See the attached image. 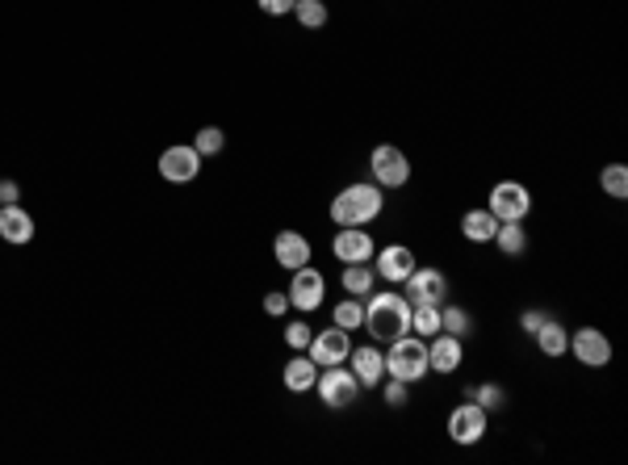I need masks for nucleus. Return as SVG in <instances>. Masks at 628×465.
<instances>
[{"label":"nucleus","mask_w":628,"mask_h":465,"mask_svg":"<svg viewBox=\"0 0 628 465\" xmlns=\"http://www.w3.org/2000/svg\"><path fill=\"white\" fill-rule=\"evenodd\" d=\"M365 327L378 344H394L410 332V302L407 293H378L365 306Z\"/></svg>","instance_id":"1"},{"label":"nucleus","mask_w":628,"mask_h":465,"mask_svg":"<svg viewBox=\"0 0 628 465\" xmlns=\"http://www.w3.org/2000/svg\"><path fill=\"white\" fill-rule=\"evenodd\" d=\"M381 210H386L381 185L361 180V185H348V189L336 193V202H331V222H336V227H369Z\"/></svg>","instance_id":"2"},{"label":"nucleus","mask_w":628,"mask_h":465,"mask_svg":"<svg viewBox=\"0 0 628 465\" xmlns=\"http://www.w3.org/2000/svg\"><path fill=\"white\" fill-rule=\"evenodd\" d=\"M427 373H432L427 369V340L407 332L402 340L390 344V352H386V378H398V381H407V386H415Z\"/></svg>","instance_id":"3"},{"label":"nucleus","mask_w":628,"mask_h":465,"mask_svg":"<svg viewBox=\"0 0 628 465\" xmlns=\"http://www.w3.org/2000/svg\"><path fill=\"white\" fill-rule=\"evenodd\" d=\"M369 168H373V180H378L381 189H402L410 180V160L407 151L394 143H381L373 147V156H369Z\"/></svg>","instance_id":"4"},{"label":"nucleus","mask_w":628,"mask_h":465,"mask_svg":"<svg viewBox=\"0 0 628 465\" xmlns=\"http://www.w3.org/2000/svg\"><path fill=\"white\" fill-rule=\"evenodd\" d=\"M486 202H490L486 210H490L498 222H524L528 210H532V193H528L520 180H498Z\"/></svg>","instance_id":"5"},{"label":"nucleus","mask_w":628,"mask_h":465,"mask_svg":"<svg viewBox=\"0 0 628 465\" xmlns=\"http://www.w3.org/2000/svg\"><path fill=\"white\" fill-rule=\"evenodd\" d=\"M319 398L327 403L331 411H344L356 403V390H361V381H356V373L352 369H344V365H331V369H319Z\"/></svg>","instance_id":"6"},{"label":"nucleus","mask_w":628,"mask_h":465,"mask_svg":"<svg viewBox=\"0 0 628 465\" xmlns=\"http://www.w3.org/2000/svg\"><path fill=\"white\" fill-rule=\"evenodd\" d=\"M570 352H574V361L586 365V369H603V365L612 361V340L600 327H578L570 335Z\"/></svg>","instance_id":"7"},{"label":"nucleus","mask_w":628,"mask_h":465,"mask_svg":"<svg viewBox=\"0 0 628 465\" xmlns=\"http://www.w3.org/2000/svg\"><path fill=\"white\" fill-rule=\"evenodd\" d=\"M322 298H327V281H322L319 269H310V264L293 269V281H290V306H298V310L306 315V310H319Z\"/></svg>","instance_id":"8"},{"label":"nucleus","mask_w":628,"mask_h":465,"mask_svg":"<svg viewBox=\"0 0 628 465\" xmlns=\"http://www.w3.org/2000/svg\"><path fill=\"white\" fill-rule=\"evenodd\" d=\"M402 290H407V302L410 306H415V302L440 306L444 298H449V277L440 273V269H419V264H415V273L402 281Z\"/></svg>","instance_id":"9"},{"label":"nucleus","mask_w":628,"mask_h":465,"mask_svg":"<svg viewBox=\"0 0 628 465\" xmlns=\"http://www.w3.org/2000/svg\"><path fill=\"white\" fill-rule=\"evenodd\" d=\"M352 352V335L344 327H327L322 335H310V361L319 365V369H331V365H344Z\"/></svg>","instance_id":"10"},{"label":"nucleus","mask_w":628,"mask_h":465,"mask_svg":"<svg viewBox=\"0 0 628 465\" xmlns=\"http://www.w3.org/2000/svg\"><path fill=\"white\" fill-rule=\"evenodd\" d=\"M197 172H202V156H197V147H185L176 143L168 147L160 156V176L163 180H172V185H189V180H197Z\"/></svg>","instance_id":"11"},{"label":"nucleus","mask_w":628,"mask_h":465,"mask_svg":"<svg viewBox=\"0 0 628 465\" xmlns=\"http://www.w3.org/2000/svg\"><path fill=\"white\" fill-rule=\"evenodd\" d=\"M449 437H453V445H478V440L486 437V411L473 403V398H465L461 407H453V415H449Z\"/></svg>","instance_id":"12"},{"label":"nucleus","mask_w":628,"mask_h":465,"mask_svg":"<svg viewBox=\"0 0 628 465\" xmlns=\"http://www.w3.org/2000/svg\"><path fill=\"white\" fill-rule=\"evenodd\" d=\"M373 273L386 277L390 285H402L410 273H415V252L402 244H390L381 247V252H373Z\"/></svg>","instance_id":"13"},{"label":"nucleus","mask_w":628,"mask_h":465,"mask_svg":"<svg viewBox=\"0 0 628 465\" xmlns=\"http://www.w3.org/2000/svg\"><path fill=\"white\" fill-rule=\"evenodd\" d=\"M331 252L344 264H365V261H373L378 247H373V235L365 227H339V235L331 239Z\"/></svg>","instance_id":"14"},{"label":"nucleus","mask_w":628,"mask_h":465,"mask_svg":"<svg viewBox=\"0 0 628 465\" xmlns=\"http://www.w3.org/2000/svg\"><path fill=\"white\" fill-rule=\"evenodd\" d=\"M465 361V344L449 332H436L427 340V369H436V373H457Z\"/></svg>","instance_id":"15"},{"label":"nucleus","mask_w":628,"mask_h":465,"mask_svg":"<svg viewBox=\"0 0 628 465\" xmlns=\"http://www.w3.org/2000/svg\"><path fill=\"white\" fill-rule=\"evenodd\" d=\"M348 361H352V373H356V381H361V386H369V390L386 381V352H378V349H369V344H365V349H352Z\"/></svg>","instance_id":"16"},{"label":"nucleus","mask_w":628,"mask_h":465,"mask_svg":"<svg viewBox=\"0 0 628 465\" xmlns=\"http://www.w3.org/2000/svg\"><path fill=\"white\" fill-rule=\"evenodd\" d=\"M273 261L281 264V269H302V264H310V239L298 231H281L277 244H273Z\"/></svg>","instance_id":"17"},{"label":"nucleus","mask_w":628,"mask_h":465,"mask_svg":"<svg viewBox=\"0 0 628 465\" xmlns=\"http://www.w3.org/2000/svg\"><path fill=\"white\" fill-rule=\"evenodd\" d=\"M0 239H4V244H17V247L34 239V219H29L17 202L0 205Z\"/></svg>","instance_id":"18"},{"label":"nucleus","mask_w":628,"mask_h":465,"mask_svg":"<svg viewBox=\"0 0 628 465\" xmlns=\"http://www.w3.org/2000/svg\"><path fill=\"white\" fill-rule=\"evenodd\" d=\"M498 231V219L490 210H465L461 214V235H465L469 244H490Z\"/></svg>","instance_id":"19"},{"label":"nucleus","mask_w":628,"mask_h":465,"mask_svg":"<svg viewBox=\"0 0 628 465\" xmlns=\"http://www.w3.org/2000/svg\"><path fill=\"white\" fill-rule=\"evenodd\" d=\"M532 340H537V349H541L545 357H553V361L570 352V332H566L557 319H545L541 327H537V335H532Z\"/></svg>","instance_id":"20"},{"label":"nucleus","mask_w":628,"mask_h":465,"mask_svg":"<svg viewBox=\"0 0 628 465\" xmlns=\"http://www.w3.org/2000/svg\"><path fill=\"white\" fill-rule=\"evenodd\" d=\"M314 381H319V365L298 352V357L285 365V386H290L293 394H306V390H314Z\"/></svg>","instance_id":"21"},{"label":"nucleus","mask_w":628,"mask_h":465,"mask_svg":"<svg viewBox=\"0 0 628 465\" xmlns=\"http://www.w3.org/2000/svg\"><path fill=\"white\" fill-rule=\"evenodd\" d=\"M490 244H498V252L503 256H524V247H528V231H524V222H498V231Z\"/></svg>","instance_id":"22"},{"label":"nucleus","mask_w":628,"mask_h":465,"mask_svg":"<svg viewBox=\"0 0 628 465\" xmlns=\"http://www.w3.org/2000/svg\"><path fill=\"white\" fill-rule=\"evenodd\" d=\"M373 281H378V273L369 269V261L344 269V290H348V298H369V293H373Z\"/></svg>","instance_id":"23"},{"label":"nucleus","mask_w":628,"mask_h":465,"mask_svg":"<svg viewBox=\"0 0 628 465\" xmlns=\"http://www.w3.org/2000/svg\"><path fill=\"white\" fill-rule=\"evenodd\" d=\"M465 398H473V403H478V407H482L486 415H490V411H503V407H507V390H503L498 381H482V386H469Z\"/></svg>","instance_id":"24"},{"label":"nucleus","mask_w":628,"mask_h":465,"mask_svg":"<svg viewBox=\"0 0 628 465\" xmlns=\"http://www.w3.org/2000/svg\"><path fill=\"white\" fill-rule=\"evenodd\" d=\"M410 332L432 340V335L440 332V306H432V302H415V306H410Z\"/></svg>","instance_id":"25"},{"label":"nucleus","mask_w":628,"mask_h":465,"mask_svg":"<svg viewBox=\"0 0 628 465\" xmlns=\"http://www.w3.org/2000/svg\"><path fill=\"white\" fill-rule=\"evenodd\" d=\"M440 332L457 335V340H465L473 332V319H469L465 306H440Z\"/></svg>","instance_id":"26"},{"label":"nucleus","mask_w":628,"mask_h":465,"mask_svg":"<svg viewBox=\"0 0 628 465\" xmlns=\"http://www.w3.org/2000/svg\"><path fill=\"white\" fill-rule=\"evenodd\" d=\"M600 189L608 193V197H616V202H624L628 197V164H608L600 172Z\"/></svg>","instance_id":"27"},{"label":"nucleus","mask_w":628,"mask_h":465,"mask_svg":"<svg viewBox=\"0 0 628 465\" xmlns=\"http://www.w3.org/2000/svg\"><path fill=\"white\" fill-rule=\"evenodd\" d=\"M293 17L306 29H319V26H327V4L322 0H293Z\"/></svg>","instance_id":"28"},{"label":"nucleus","mask_w":628,"mask_h":465,"mask_svg":"<svg viewBox=\"0 0 628 465\" xmlns=\"http://www.w3.org/2000/svg\"><path fill=\"white\" fill-rule=\"evenodd\" d=\"M331 323L336 327H344V332H356V327H365V302H339L336 306V315H331Z\"/></svg>","instance_id":"29"},{"label":"nucleus","mask_w":628,"mask_h":465,"mask_svg":"<svg viewBox=\"0 0 628 465\" xmlns=\"http://www.w3.org/2000/svg\"><path fill=\"white\" fill-rule=\"evenodd\" d=\"M193 147H197V156H219L222 147H227V134L219 131V126H202V131H197V139H193Z\"/></svg>","instance_id":"30"},{"label":"nucleus","mask_w":628,"mask_h":465,"mask_svg":"<svg viewBox=\"0 0 628 465\" xmlns=\"http://www.w3.org/2000/svg\"><path fill=\"white\" fill-rule=\"evenodd\" d=\"M310 335H314V332H310L306 323L298 319V323H290V327H285V344H290L293 352H306L310 349Z\"/></svg>","instance_id":"31"},{"label":"nucleus","mask_w":628,"mask_h":465,"mask_svg":"<svg viewBox=\"0 0 628 465\" xmlns=\"http://www.w3.org/2000/svg\"><path fill=\"white\" fill-rule=\"evenodd\" d=\"M386 407H407V381H398V378H390L386 381Z\"/></svg>","instance_id":"32"},{"label":"nucleus","mask_w":628,"mask_h":465,"mask_svg":"<svg viewBox=\"0 0 628 465\" xmlns=\"http://www.w3.org/2000/svg\"><path fill=\"white\" fill-rule=\"evenodd\" d=\"M264 310L277 319V315H285L290 310V293H264Z\"/></svg>","instance_id":"33"},{"label":"nucleus","mask_w":628,"mask_h":465,"mask_svg":"<svg viewBox=\"0 0 628 465\" xmlns=\"http://www.w3.org/2000/svg\"><path fill=\"white\" fill-rule=\"evenodd\" d=\"M545 319H549V315H545V310H524V315H520V327H524L528 335H537V327H541Z\"/></svg>","instance_id":"34"},{"label":"nucleus","mask_w":628,"mask_h":465,"mask_svg":"<svg viewBox=\"0 0 628 465\" xmlns=\"http://www.w3.org/2000/svg\"><path fill=\"white\" fill-rule=\"evenodd\" d=\"M260 9L268 17H281V13H293V0H260Z\"/></svg>","instance_id":"35"},{"label":"nucleus","mask_w":628,"mask_h":465,"mask_svg":"<svg viewBox=\"0 0 628 465\" xmlns=\"http://www.w3.org/2000/svg\"><path fill=\"white\" fill-rule=\"evenodd\" d=\"M17 193H21V189H17V180H0V202H4V205H13Z\"/></svg>","instance_id":"36"}]
</instances>
